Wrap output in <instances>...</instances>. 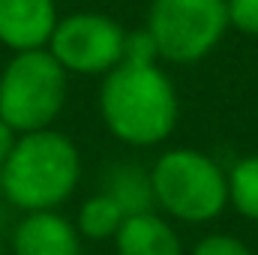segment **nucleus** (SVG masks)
I'll list each match as a JSON object with an SVG mask.
<instances>
[{
	"label": "nucleus",
	"mask_w": 258,
	"mask_h": 255,
	"mask_svg": "<svg viewBox=\"0 0 258 255\" xmlns=\"http://www.w3.org/2000/svg\"><path fill=\"white\" fill-rule=\"evenodd\" d=\"M108 129L126 144H156L177 123V93L156 63L120 60L99 93Z\"/></svg>",
	"instance_id": "f257e3e1"
},
{
	"label": "nucleus",
	"mask_w": 258,
	"mask_h": 255,
	"mask_svg": "<svg viewBox=\"0 0 258 255\" xmlns=\"http://www.w3.org/2000/svg\"><path fill=\"white\" fill-rule=\"evenodd\" d=\"M78 153L60 132L36 129L15 141L9 159L0 168V186L6 198L24 210H51L78 183Z\"/></svg>",
	"instance_id": "f03ea898"
},
{
	"label": "nucleus",
	"mask_w": 258,
	"mask_h": 255,
	"mask_svg": "<svg viewBox=\"0 0 258 255\" xmlns=\"http://www.w3.org/2000/svg\"><path fill=\"white\" fill-rule=\"evenodd\" d=\"M150 183L153 201L183 222H207L228 204V177L198 150H168L153 165Z\"/></svg>",
	"instance_id": "7ed1b4c3"
},
{
	"label": "nucleus",
	"mask_w": 258,
	"mask_h": 255,
	"mask_svg": "<svg viewBox=\"0 0 258 255\" xmlns=\"http://www.w3.org/2000/svg\"><path fill=\"white\" fill-rule=\"evenodd\" d=\"M63 96L66 69L51 51H18L0 78V120L21 132L45 129L57 117Z\"/></svg>",
	"instance_id": "20e7f679"
},
{
	"label": "nucleus",
	"mask_w": 258,
	"mask_h": 255,
	"mask_svg": "<svg viewBox=\"0 0 258 255\" xmlns=\"http://www.w3.org/2000/svg\"><path fill=\"white\" fill-rule=\"evenodd\" d=\"M228 27V0H153L150 36L159 57L192 63L216 48Z\"/></svg>",
	"instance_id": "39448f33"
},
{
	"label": "nucleus",
	"mask_w": 258,
	"mask_h": 255,
	"mask_svg": "<svg viewBox=\"0 0 258 255\" xmlns=\"http://www.w3.org/2000/svg\"><path fill=\"white\" fill-rule=\"evenodd\" d=\"M123 39L126 33L120 30L117 21L93 12L69 15L57 21L51 33V54L54 60L69 72H108L120 63L123 57Z\"/></svg>",
	"instance_id": "423d86ee"
},
{
	"label": "nucleus",
	"mask_w": 258,
	"mask_h": 255,
	"mask_svg": "<svg viewBox=\"0 0 258 255\" xmlns=\"http://www.w3.org/2000/svg\"><path fill=\"white\" fill-rule=\"evenodd\" d=\"M57 27L51 0H0V39L9 48H42Z\"/></svg>",
	"instance_id": "0eeeda50"
},
{
	"label": "nucleus",
	"mask_w": 258,
	"mask_h": 255,
	"mask_svg": "<svg viewBox=\"0 0 258 255\" xmlns=\"http://www.w3.org/2000/svg\"><path fill=\"white\" fill-rule=\"evenodd\" d=\"M15 255H81L78 231L51 210H33L15 228Z\"/></svg>",
	"instance_id": "6e6552de"
},
{
	"label": "nucleus",
	"mask_w": 258,
	"mask_h": 255,
	"mask_svg": "<svg viewBox=\"0 0 258 255\" xmlns=\"http://www.w3.org/2000/svg\"><path fill=\"white\" fill-rule=\"evenodd\" d=\"M114 240H117L120 255H183L180 237L174 234V228L165 219H159L153 210L126 216Z\"/></svg>",
	"instance_id": "1a4fd4ad"
},
{
	"label": "nucleus",
	"mask_w": 258,
	"mask_h": 255,
	"mask_svg": "<svg viewBox=\"0 0 258 255\" xmlns=\"http://www.w3.org/2000/svg\"><path fill=\"white\" fill-rule=\"evenodd\" d=\"M105 195H111L126 216L147 213L153 207V183L138 165H114L105 177Z\"/></svg>",
	"instance_id": "9d476101"
},
{
	"label": "nucleus",
	"mask_w": 258,
	"mask_h": 255,
	"mask_svg": "<svg viewBox=\"0 0 258 255\" xmlns=\"http://www.w3.org/2000/svg\"><path fill=\"white\" fill-rule=\"evenodd\" d=\"M126 213L120 210V204L111 198V195H93L90 201H84L81 213H78V225H81V234L90 237V240H105V237H114L117 228L123 225Z\"/></svg>",
	"instance_id": "9b49d317"
},
{
	"label": "nucleus",
	"mask_w": 258,
	"mask_h": 255,
	"mask_svg": "<svg viewBox=\"0 0 258 255\" xmlns=\"http://www.w3.org/2000/svg\"><path fill=\"white\" fill-rule=\"evenodd\" d=\"M228 201L246 216L258 222V156L240 159L228 174Z\"/></svg>",
	"instance_id": "f8f14e48"
},
{
	"label": "nucleus",
	"mask_w": 258,
	"mask_h": 255,
	"mask_svg": "<svg viewBox=\"0 0 258 255\" xmlns=\"http://www.w3.org/2000/svg\"><path fill=\"white\" fill-rule=\"evenodd\" d=\"M228 24L258 36V0H228Z\"/></svg>",
	"instance_id": "ddd939ff"
},
{
	"label": "nucleus",
	"mask_w": 258,
	"mask_h": 255,
	"mask_svg": "<svg viewBox=\"0 0 258 255\" xmlns=\"http://www.w3.org/2000/svg\"><path fill=\"white\" fill-rule=\"evenodd\" d=\"M192 255H252V252L231 234H210V237L198 240Z\"/></svg>",
	"instance_id": "4468645a"
},
{
	"label": "nucleus",
	"mask_w": 258,
	"mask_h": 255,
	"mask_svg": "<svg viewBox=\"0 0 258 255\" xmlns=\"http://www.w3.org/2000/svg\"><path fill=\"white\" fill-rule=\"evenodd\" d=\"M12 132H15V129L9 126L6 120H0V168H3V162L9 159L12 147H15V138H12Z\"/></svg>",
	"instance_id": "2eb2a0df"
},
{
	"label": "nucleus",
	"mask_w": 258,
	"mask_h": 255,
	"mask_svg": "<svg viewBox=\"0 0 258 255\" xmlns=\"http://www.w3.org/2000/svg\"><path fill=\"white\" fill-rule=\"evenodd\" d=\"M0 255H3V246H0Z\"/></svg>",
	"instance_id": "dca6fc26"
}]
</instances>
